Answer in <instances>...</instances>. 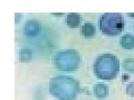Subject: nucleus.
<instances>
[{"label":"nucleus","mask_w":134,"mask_h":100,"mask_svg":"<svg viewBox=\"0 0 134 100\" xmlns=\"http://www.w3.org/2000/svg\"><path fill=\"white\" fill-rule=\"evenodd\" d=\"M121 44L123 48L131 49L134 47V38L130 35H127L122 37Z\"/></svg>","instance_id":"nucleus-3"},{"label":"nucleus","mask_w":134,"mask_h":100,"mask_svg":"<svg viewBox=\"0 0 134 100\" xmlns=\"http://www.w3.org/2000/svg\"><path fill=\"white\" fill-rule=\"evenodd\" d=\"M83 32L85 36H91L94 35L96 32L95 26L92 23H87L83 26Z\"/></svg>","instance_id":"nucleus-4"},{"label":"nucleus","mask_w":134,"mask_h":100,"mask_svg":"<svg viewBox=\"0 0 134 100\" xmlns=\"http://www.w3.org/2000/svg\"><path fill=\"white\" fill-rule=\"evenodd\" d=\"M95 69L96 74L99 78H112L116 76L119 71V60L115 56L112 54H103L96 59Z\"/></svg>","instance_id":"nucleus-1"},{"label":"nucleus","mask_w":134,"mask_h":100,"mask_svg":"<svg viewBox=\"0 0 134 100\" xmlns=\"http://www.w3.org/2000/svg\"><path fill=\"white\" fill-rule=\"evenodd\" d=\"M99 24L103 34L111 36L118 35L124 29V19L119 13H106L100 17Z\"/></svg>","instance_id":"nucleus-2"}]
</instances>
